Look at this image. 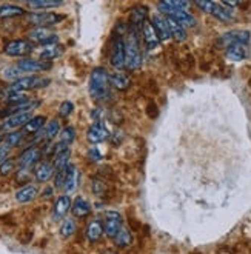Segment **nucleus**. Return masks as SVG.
Listing matches in <instances>:
<instances>
[{
    "instance_id": "412c9836",
    "label": "nucleus",
    "mask_w": 251,
    "mask_h": 254,
    "mask_svg": "<svg viewBox=\"0 0 251 254\" xmlns=\"http://www.w3.org/2000/svg\"><path fill=\"white\" fill-rule=\"evenodd\" d=\"M130 85H131V79L128 74H125L122 71L109 74V87H113L119 91H125L130 88Z\"/></svg>"
},
{
    "instance_id": "423d86ee",
    "label": "nucleus",
    "mask_w": 251,
    "mask_h": 254,
    "mask_svg": "<svg viewBox=\"0 0 251 254\" xmlns=\"http://www.w3.org/2000/svg\"><path fill=\"white\" fill-rule=\"evenodd\" d=\"M250 33L248 31H244V30H234V31H228L225 33L224 36H220L219 39V45L224 48V50H228L230 47L233 45H239V44H245L248 45L250 44Z\"/></svg>"
},
{
    "instance_id": "8fccbe9b",
    "label": "nucleus",
    "mask_w": 251,
    "mask_h": 254,
    "mask_svg": "<svg viewBox=\"0 0 251 254\" xmlns=\"http://www.w3.org/2000/svg\"><path fill=\"white\" fill-rule=\"evenodd\" d=\"M2 96H3V93H2V91H0V99H2Z\"/></svg>"
},
{
    "instance_id": "e433bc0d",
    "label": "nucleus",
    "mask_w": 251,
    "mask_h": 254,
    "mask_svg": "<svg viewBox=\"0 0 251 254\" xmlns=\"http://www.w3.org/2000/svg\"><path fill=\"white\" fill-rule=\"evenodd\" d=\"M57 134H60V122L57 119H52L45 126V137L47 139H54Z\"/></svg>"
},
{
    "instance_id": "473e14b6",
    "label": "nucleus",
    "mask_w": 251,
    "mask_h": 254,
    "mask_svg": "<svg viewBox=\"0 0 251 254\" xmlns=\"http://www.w3.org/2000/svg\"><path fill=\"white\" fill-rule=\"evenodd\" d=\"M114 242H116V245L120 247V248H127V247H130L131 242H133V236H131V233H130L127 228H122V230L117 233V236L114 237Z\"/></svg>"
},
{
    "instance_id": "1a4fd4ad",
    "label": "nucleus",
    "mask_w": 251,
    "mask_h": 254,
    "mask_svg": "<svg viewBox=\"0 0 251 254\" xmlns=\"http://www.w3.org/2000/svg\"><path fill=\"white\" fill-rule=\"evenodd\" d=\"M120 230H122V216L117 213V211H106L105 223H103L105 234L111 239H114Z\"/></svg>"
},
{
    "instance_id": "aec40b11",
    "label": "nucleus",
    "mask_w": 251,
    "mask_h": 254,
    "mask_svg": "<svg viewBox=\"0 0 251 254\" xmlns=\"http://www.w3.org/2000/svg\"><path fill=\"white\" fill-rule=\"evenodd\" d=\"M227 59L231 62H242L250 55V47L245 44H239V45H233L228 50H225Z\"/></svg>"
},
{
    "instance_id": "c756f323",
    "label": "nucleus",
    "mask_w": 251,
    "mask_h": 254,
    "mask_svg": "<svg viewBox=\"0 0 251 254\" xmlns=\"http://www.w3.org/2000/svg\"><path fill=\"white\" fill-rule=\"evenodd\" d=\"M25 9L17 5H0V19H12L23 16Z\"/></svg>"
},
{
    "instance_id": "c9c22d12",
    "label": "nucleus",
    "mask_w": 251,
    "mask_h": 254,
    "mask_svg": "<svg viewBox=\"0 0 251 254\" xmlns=\"http://www.w3.org/2000/svg\"><path fill=\"white\" fill-rule=\"evenodd\" d=\"M69 156H71V151L66 150L57 156H54V168L57 169H63V168H68L69 166Z\"/></svg>"
},
{
    "instance_id": "f03ea898",
    "label": "nucleus",
    "mask_w": 251,
    "mask_h": 254,
    "mask_svg": "<svg viewBox=\"0 0 251 254\" xmlns=\"http://www.w3.org/2000/svg\"><path fill=\"white\" fill-rule=\"evenodd\" d=\"M88 90L94 101H105L106 97H109V74L105 68L93 69Z\"/></svg>"
},
{
    "instance_id": "0eeeda50",
    "label": "nucleus",
    "mask_w": 251,
    "mask_h": 254,
    "mask_svg": "<svg viewBox=\"0 0 251 254\" xmlns=\"http://www.w3.org/2000/svg\"><path fill=\"white\" fill-rule=\"evenodd\" d=\"M63 19L65 16H59L55 12H34L28 17V20L36 25V28H48L51 25H57Z\"/></svg>"
},
{
    "instance_id": "bb28decb",
    "label": "nucleus",
    "mask_w": 251,
    "mask_h": 254,
    "mask_svg": "<svg viewBox=\"0 0 251 254\" xmlns=\"http://www.w3.org/2000/svg\"><path fill=\"white\" fill-rule=\"evenodd\" d=\"M166 23H168V28H170V33H171V37L177 42H184L187 39V31L184 26H180L174 19L166 16Z\"/></svg>"
},
{
    "instance_id": "37998d69",
    "label": "nucleus",
    "mask_w": 251,
    "mask_h": 254,
    "mask_svg": "<svg viewBox=\"0 0 251 254\" xmlns=\"http://www.w3.org/2000/svg\"><path fill=\"white\" fill-rule=\"evenodd\" d=\"M69 168V166H68ZM68 168H63V169H59L57 173H55V187L57 188H63L65 185V180H66V174H68Z\"/></svg>"
},
{
    "instance_id": "20e7f679",
    "label": "nucleus",
    "mask_w": 251,
    "mask_h": 254,
    "mask_svg": "<svg viewBox=\"0 0 251 254\" xmlns=\"http://www.w3.org/2000/svg\"><path fill=\"white\" fill-rule=\"evenodd\" d=\"M51 83L48 77H37V76H30V77H22L17 82H14L9 91H25V90H37V88H45Z\"/></svg>"
},
{
    "instance_id": "a19ab883",
    "label": "nucleus",
    "mask_w": 251,
    "mask_h": 254,
    "mask_svg": "<svg viewBox=\"0 0 251 254\" xmlns=\"http://www.w3.org/2000/svg\"><path fill=\"white\" fill-rule=\"evenodd\" d=\"M14 166H16V163H14L12 159H6L3 163H0V176H8L14 171Z\"/></svg>"
},
{
    "instance_id": "de8ad7c7",
    "label": "nucleus",
    "mask_w": 251,
    "mask_h": 254,
    "mask_svg": "<svg viewBox=\"0 0 251 254\" xmlns=\"http://www.w3.org/2000/svg\"><path fill=\"white\" fill-rule=\"evenodd\" d=\"M28 177H30V173H28V168H22L20 171L17 173V180H19V182H25Z\"/></svg>"
},
{
    "instance_id": "39448f33",
    "label": "nucleus",
    "mask_w": 251,
    "mask_h": 254,
    "mask_svg": "<svg viewBox=\"0 0 251 254\" xmlns=\"http://www.w3.org/2000/svg\"><path fill=\"white\" fill-rule=\"evenodd\" d=\"M123 36H116L111 42V52H109V62L117 71L125 68V40Z\"/></svg>"
},
{
    "instance_id": "4468645a",
    "label": "nucleus",
    "mask_w": 251,
    "mask_h": 254,
    "mask_svg": "<svg viewBox=\"0 0 251 254\" xmlns=\"http://www.w3.org/2000/svg\"><path fill=\"white\" fill-rule=\"evenodd\" d=\"M17 68L23 73H39V71H47V69H50L51 63L36 60V59H22L19 62Z\"/></svg>"
},
{
    "instance_id": "a18cd8bd",
    "label": "nucleus",
    "mask_w": 251,
    "mask_h": 254,
    "mask_svg": "<svg viewBox=\"0 0 251 254\" xmlns=\"http://www.w3.org/2000/svg\"><path fill=\"white\" fill-rule=\"evenodd\" d=\"M88 159L93 160V162H97V160L102 159V154L99 152V150H97L96 147H93V148L88 150Z\"/></svg>"
},
{
    "instance_id": "7ed1b4c3",
    "label": "nucleus",
    "mask_w": 251,
    "mask_h": 254,
    "mask_svg": "<svg viewBox=\"0 0 251 254\" xmlns=\"http://www.w3.org/2000/svg\"><path fill=\"white\" fill-rule=\"evenodd\" d=\"M194 5L203 9L205 12L211 14V16H214L216 19L222 22H230L234 19V11L225 6L224 3H216V2H208V0H205V2H196Z\"/></svg>"
},
{
    "instance_id": "49530a36",
    "label": "nucleus",
    "mask_w": 251,
    "mask_h": 254,
    "mask_svg": "<svg viewBox=\"0 0 251 254\" xmlns=\"http://www.w3.org/2000/svg\"><path fill=\"white\" fill-rule=\"evenodd\" d=\"M11 148L9 147H0V163H3L6 159H8V154H9Z\"/></svg>"
},
{
    "instance_id": "7c9ffc66",
    "label": "nucleus",
    "mask_w": 251,
    "mask_h": 254,
    "mask_svg": "<svg viewBox=\"0 0 251 254\" xmlns=\"http://www.w3.org/2000/svg\"><path fill=\"white\" fill-rule=\"evenodd\" d=\"M62 2L59 0H31L28 2V6L33 9H48V8H57L60 6Z\"/></svg>"
},
{
    "instance_id": "58836bf2",
    "label": "nucleus",
    "mask_w": 251,
    "mask_h": 254,
    "mask_svg": "<svg viewBox=\"0 0 251 254\" xmlns=\"http://www.w3.org/2000/svg\"><path fill=\"white\" fill-rule=\"evenodd\" d=\"M22 139H23V133H20V131H14V133H9V134L5 137V144H6V147L12 148V147H17V145L22 142Z\"/></svg>"
},
{
    "instance_id": "f704fd0d",
    "label": "nucleus",
    "mask_w": 251,
    "mask_h": 254,
    "mask_svg": "<svg viewBox=\"0 0 251 254\" xmlns=\"http://www.w3.org/2000/svg\"><path fill=\"white\" fill-rule=\"evenodd\" d=\"M77 230V225L73 219H65L60 225V236L63 239H68V237H71Z\"/></svg>"
},
{
    "instance_id": "6e6552de",
    "label": "nucleus",
    "mask_w": 251,
    "mask_h": 254,
    "mask_svg": "<svg viewBox=\"0 0 251 254\" xmlns=\"http://www.w3.org/2000/svg\"><path fill=\"white\" fill-rule=\"evenodd\" d=\"M33 50H34L33 42L23 40V39L12 40V42H9V44L5 47V52L8 55H11V57H23V55L30 54Z\"/></svg>"
},
{
    "instance_id": "f8f14e48",
    "label": "nucleus",
    "mask_w": 251,
    "mask_h": 254,
    "mask_svg": "<svg viewBox=\"0 0 251 254\" xmlns=\"http://www.w3.org/2000/svg\"><path fill=\"white\" fill-rule=\"evenodd\" d=\"M141 36L144 37V44L150 51H156L160 47V39L154 30V26L151 25V22H148V20L145 22L142 31H141Z\"/></svg>"
},
{
    "instance_id": "9b49d317",
    "label": "nucleus",
    "mask_w": 251,
    "mask_h": 254,
    "mask_svg": "<svg viewBox=\"0 0 251 254\" xmlns=\"http://www.w3.org/2000/svg\"><path fill=\"white\" fill-rule=\"evenodd\" d=\"M147 16H148V8L144 5H136L131 8L130 11V28L137 33L142 31V28L147 22Z\"/></svg>"
},
{
    "instance_id": "f257e3e1",
    "label": "nucleus",
    "mask_w": 251,
    "mask_h": 254,
    "mask_svg": "<svg viewBox=\"0 0 251 254\" xmlns=\"http://www.w3.org/2000/svg\"><path fill=\"white\" fill-rule=\"evenodd\" d=\"M142 65V55H141V33H137L131 28H128V34L125 39V68L139 69Z\"/></svg>"
},
{
    "instance_id": "cd10ccee",
    "label": "nucleus",
    "mask_w": 251,
    "mask_h": 254,
    "mask_svg": "<svg viewBox=\"0 0 251 254\" xmlns=\"http://www.w3.org/2000/svg\"><path fill=\"white\" fill-rule=\"evenodd\" d=\"M54 169H55V168H54L51 163H48V162L40 163V165L37 166V169H36V180L40 182V183L48 182V180L52 177V174H54Z\"/></svg>"
},
{
    "instance_id": "ddd939ff",
    "label": "nucleus",
    "mask_w": 251,
    "mask_h": 254,
    "mask_svg": "<svg viewBox=\"0 0 251 254\" xmlns=\"http://www.w3.org/2000/svg\"><path fill=\"white\" fill-rule=\"evenodd\" d=\"M151 25L154 26L160 42H166L171 39L170 28H168V23H166V16H163V14H154L151 19Z\"/></svg>"
},
{
    "instance_id": "5701e85b",
    "label": "nucleus",
    "mask_w": 251,
    "mask_h": 254,
    "mask_svg": "<svg viewBox=\"0 0 251 254\" xmlns=\"http://www.w3.org/2000/svg\"><path fill=\"white\" fill-rule=\"evenodd\" d=\"M77 185H79V171H77V168L74 165H69L63 190H65L66 194H71V193L76 191Z\"/></svg>"
},
{
    "instance_id": "4c0bfd02",
    "label": "nucleus",
    "mask_w": 251,
    "mask_h": 254,
    "mask_svg": "<svg viewBox=\"0 0 251 254\" xmlns=\"http://www.w3.org/2000/svg\"><path fill=\"white\" fill-rule=\"evenodd\" d=\"M74 139H76V131L73 126H66V128L60 131V142L69 145L71 142H74Z\"/></svg>"
},
{
    "instance_id": "09e8293b",
    "label": "nucleus",
    "mask_w": 251,
    "mask_h": 254,
    "mask_svg": "<svg viewBox=\"0 0 251 254\" xmlns=\"http://www.w3.org/2000/svg\"><path fill=\"white\" fill-rule=\"evenodd\" d=\"M3 140H5V136H3V134H0V142H3Z\"/></svg>"
},
{
    "instance_id": "72a5a7b5",
    "label": "nucleus",
    "mask_w": 251,
    "mask_h": 254,
    "mask_svg": "<svg viewBox=\"0 0 251 254\" xmlns=\"http://www.w3.org/2000/svg\"><path fill=\"white\" fill-rule=\"evenodd\" d=\"M45 122H47V119L44 117V116H36V117H33L30 122H28L25 126H23V131L25 133H37L42 126L45 125Z\"/></svg>"
},
{
    "instance_id": "2eb2a0df",
    "label": "nucleus",
    "mask_w": 251,
    "mask_h": 254,
    "mask_svg": "<svg viewBox=\"0 0 251 254\" xmlns=\"http://www.w3.org/2000/svg\"><path fill=\"white\" fill-rule=\"evenodd\" d=\"M190 6L191 3L185 2V0H166V2H160L157 5L159 11L163 12L165 16H171L176 11H188Z\"/></svg>"
},
{
    "instance_id": "79ce46f5",
    "label": "nucleus",
    "mask_w": 251,
    "mask_h": 254,
    "mask_svg": "<svg viewBox=\"0 0 251 254\" xmlns=\"http://www.w3.org/2000/svg\"><path fill=\"white\" fill-rule=\"evenodd\" d=\"M73 109H74V105L69 101H65V102H62V105L59 108V116L65 119V117H68L69 114H71Z\"/></svg>"
},
{
    "instance_id": "f3484780",
    "label": "nucleus",
    "mask_w": 251,
    "mask_h": 254,
    "mask_svg": "<svg viewBox=\"0 0 251 254\" xmlns=\"http://www.w3.org/2000/svg\"><path fill=\"white\" fill-rule=\"evenodd\" d=\"M42 157V151L39 148H26L22 154H20V157H19V165L20 168H28L30 169L33 165H36Z\"/></svg>"
},
{
    "instance_id": "9d476101",
    "label": "nucleus",
    "mask_w": 251,
    "mask_h": 254,
    "mask_svg": "<svg viewBox=\"0 0 251 254\" xmlns=\"http://www.w3.org/2000/svg\"><path fill=\"white\" fill-rule=\"evenodd\" d=\"M30 42L42 45H54L57 44V34H55L50 28H34L30 33Z\"/></svg>"
},
{
    "instance_id": "6ab92c4d",
    "label": "nucleus",
    "mask_w": 251,
    "mask_h": 254,
    "mask_svg": "<svg viewBox=\"0 0 251 254\" xmlns=\"http://www.w3.org/2000/svg\"><path fill=\"white\" fill-rule=\"evenodd\" d=\"M87 139L90 140L91 144L103 142V140L108 139V130H106V126L103 123H100V122L91 125L90 130L87 131Z\"/></svg>"
},
{
    "instance_id": "dca6fc26",
    "label": "nucleus",
    "mask_w": 251,
    "mask_h": 254,
    "mask_svg": "<svg viewBox=\"0 0 251 254\" xmlns=\"http://www.w3.org/2000/svg\"><path fill=\"white\" fill-rule=\"evenodd\" d=\"M33 119V114L31 112H19V114H12L9 116L5 123L2 125V130H17L20 126H25L28 122Z\"/></svg>"
},
{
    "instance_id": "b1692460",
    "label": "nucleus",
    "mask_w": 251,
    "mask_h": 254,
    "mask_svg": "<svg viewBox=\"0 0 251 254\" xmlns=\"http://www.w3.org/2000/svg\"><path fill=\"white\" fill-rule=\"evenodd\" d=\"M39 194V190L37 187L34 185H26V187H22L17 193H16V201L20 202V203H28L34 201Z\"/></svg>"
},
{
    "instance_id": "4be33fe9",
    "label": "nucleus",
    "mask_w": 251,
    "mask_h": 254,
    "mask_svg": "<svg viewBox=\"0 0 251 254\" xmlns=\"http://www.w3.org/2000/svg\"><path fill=\"white\" fill-rule=\"evenodd\" d=\"M71 213L74 217H85L91 213V205L85 197H77L71 205Z\"/></svg>"
},
{
    "instance_id": "2f4dec72",
    "label": "nucleus",
    "mask_w": 251,
    "mask_h": 254,
    "mask_svg": "<svg viewBox=\"0 0 251 254\" xmlns=\"http://www.w3.org/2000/svg\"><path fill=\"white\" fill-rule=\"evenodd\" d=\"M5 99H6L8 103H11V106L19 105V103H25V102H30V97H28L23 91H8Z\"/></svg>"
},
{
    "instance_id": "ea45409f",
    "label": "nucleus",
    "mask_w": 251,
    "mask_h": 254,
    "mask_svg": "<svg viewBox=\"0 0 251 254\" xmlns=\"http://www.w3.org/2000/svg\"><path fill=\"white\" fill-rule=\"evenodd\" d=\"M23 71H20L17 66H12V68H6L5 69V71H3V77L5 79H9V80H14V82H17L19 79H22L20 77Z\"/></svg>"
},
{
    "instance_id": "c03bdc74",
    "label": "nucleus",
    "mask_w": 251,
    "mask_h": 254,
    "mask_svg": "<svg viewBox=\"0 0 251 254\" xmlns=\"http://www.w3.org/2000/svg\"><path fill=\"white\" fill-rule=\"evenodd\" d=\"M106 190V185L102 182V180H94L93 182V193L94 194H97V196H100V194H103V191Z\"/></svg>"
},
{
    "instance_id": "a878e982",
    "label": "nucleus",
    "mask_w": 251,
    "mask_h": 254,
    "mask_svg": "<svg viewBox=\"0 0 251 254\" xmlns=\"http://www.w3.org/2000/svg\"><path fill=\"white\" fill-rule=\"evenodd\" d=\"M168 17L174 19L180 26H184V28L196 26V19H194L188 11H176V12H173L171 16H168Z\"/></svg>"
},
{
    "instance_id": "a211bd4d",
    "label": "nucleus",
    "mask_w": 251,
    "mask_h": 254,
    "mask_svg": "<svg viewBox=\"0 0 251 254\" xmlns=\"http://www.w3.org/2000/svg\"><path fill=\"white\" fill-rule=\"evenodd\" d=\"M71 197H69L68 194L65 196H60L57 201H55L54 203V209H52V219L54 220H60L66 216V213L69 209H71Z\"/></svg>"
},
{
    "instance_id": "c85d7f7f",
    "label": "nucleus",
    "mask_w": 251,
    "mask_h": 254,
    "mask_svg": "<svg viewBox=\"0 0 251 254\" xmlns=\"http://www.w3.org/2000/svg\"><path fill=\"white\" fill-rule=\"evenodd\" d=\"M63 54V47L62 45H47L44 50L40 51V59L42 60H52V59H57L59 55Z\"/></svg>"
},
{
    "instance_id": "393cba45",
    "label": "nucleus",
    "mask_w": 251,
    "mask_h": 254,
    "mask_svg": "<svg viewBox=\"0 0 251 254\" xmlns=\"http://www.w3.org/2000/svg\"><path fill=\"white\" fill-rule=\"evenodd\" d=\"M103 225L100 220H93L88 223V227H87V237H88V241L90 242H97L99 239L103 236Z\"/></svg>"
}]
</instances>
